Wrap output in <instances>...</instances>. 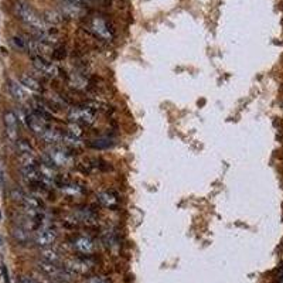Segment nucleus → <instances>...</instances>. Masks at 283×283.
<instances>
[{
  "instance_id": "1",
  "label": "nucleus",
  "mask_w": 283,
  "mask_h": 283,
  "mask_svg": "<svg viewBox=\"0 0 283 283\" xmlns=\"http://www.w3.org/2000/svg\"><path fill=\"white\" fill-rule=\"evenodd\" d=\"M14 14L17 16L18 20H21L24 24L31 27L34 30V33H41L50 30V26L44 21V18L41 17L33 7H30L27 3L17 1L14 4Z\"/></svg>"
},
{
  "instance_id": "2",
  "label": "nucleus",
  "mask_w": 283,
  "mask_h": 283,
  "mask_svg": "<svg viewBox=\"0 0 283 283\" xmlns=\"http://www.w3.org/2000/svg\"><path fill=\"white\" fill-rule=\"evenodd\" d=\"M43 163H47L55 168H67L74 164V156L70 149L64 146H50L43 154Z\"/></svg>"
},
{
  "instance_id": "3",
  "label": "nucleus",
  "mask_w": 283,
  "mask_h": 283,
  "mask_svg": "<svg viewBox=\"0 0 283 283\" xmlns=\"http://www.w3.org/2000/svg\"><path fill=\"white\" fill-rule=\"evenodd\" d=\"M85 30L95 35L102 41H112L114 40V30L109 26V23L101 16H88L84 23Z\"/></svg>"
},
{
  "instance_id": "4",
  "label": "nucleus",
  "mask_w": 283,
  "mask_h": 283,
  "mask_svg": "<svg viewBox=\"0 0 283 283\" xmlns=\"http://www.w3.org/2000/svg\"><path fill=\"white\" fill-rule=\"evenodd\" d=\"M97 111L98 108L92 105L74 106L68 112V119H70V122H74V124L89 126L97 121Z\"/></svg>"
},
{
  "instance_id": "5",
  "label": "nucleus",
  "mask_w": 283,
  "mask_h": 283,
  "mask_svg": "<svg viewBox=\"0 0 283 283\" xmlns=\"http://www.w3.org/2000/svg\"><path fill=\"white\" fill-rule=\"evenodd\" d=\"M95 266V261L92 258L87 255V257L82 258H72V259H68L65 262L64 268L70 272L72 276L74 275H85L91 272Z\"/></svg>"
},
{
  "instance_id": "6",
  "label": "nucleus",
  "mask_w": 283,
  "mask_h": 283,
  "mask_svg": "<svg viewBox=\"0 0 283 283\" xmlns=\"http://www.w3.org/2000/svg\"><path fill=\"white\" fill-rule=\"evenodd\" d=\"M24 119H26L28 129L33 133H35L37 136H40V138L50 128V121H47L45 118L40 116L38 114H35L33 111H28L26 115H24Z\"/></svg>"
},
{
  "instance_id": "7",
  "label": "nucleus",
  "mask_w": 283,
  "mask_h": 283,
  "mask_svg": "<svg viewBox=\"0 0 283 283\" xmlns=\"http://www.w3.org/2000/svg\"><path fill=\"white\" fill-rule=\"evenodd\" d=\"M31 61H33V67L38 71L40 74H43L47 78H55L60 74V68L54 64V62L48 61L47 58L41 57V55H31Z\"/></svg>"
},
{
  "instance_id": "8",
  "label": "nucleus",
  "mask_w": 283,
  "mask_h": 283,
  "mask_svg": "<svg viewBox=\"0 0 283 283\" xmlns=\"http://www.w3.org/2000/svg\"><path fill=\"white\" fill-rule=\"evenodd\" d=\"M57 237H58V232H57V230H55L54 227H51V225L45 224V225L40 227L38 230L35 231L34 241L38 247L48 248V247H51L54 242H55Z\"/></svg>"
},
{
  "instance_id": "9",
  "label": "nucleus",
  "mask_w": 283,
  "mask_h": 283,
  "mask_svg": "<svg viewBox=\"0 0 283 283\" xmlns=\"http://www.w3.org/2000/svg\"><path fill=\"white\" fill-rule=\"evenodd\" d=\"M40 265V269L47 274L50 278H53L55 281H60V282H68L71 278H72V275L64 268V266H58L57 264H50V262H40L38 264Z\"/></svg>"
},
{
  "instance_id": "10",
  "label": "nucleus",
  "mask_w": 283,
  "mask_h": 283,
  "mask_svg": "<svg viewBox=\"0 0 283 283\" xmlns=\"http://www.w3.org/2000/svg\"><path fill=\"white\" fill-rule=\"evenodd\" d=\"M3 122H4V131L9 138L10 142H17L18 139V118L16 112L7 111L3 116Z\"/></svg>"
},
{
  "instance_id": "11",
  "label": "nucleus",
  "mask_w": 283,
  "mask_h": 283,
  "mask_svg": "<svg viewBox=\"0 0 283 283\" xmlns=\"http://www.w3.org/2000/svg\"><path fill=\"white\" fill-rule=\"evenodd\" d=\"M72 247L84 255H91L95 251V242L88 235H78L72 239Z\"/></svg>"
},
{
  "instance_id": "12",
  "label": "nucleus",
  "mask_w": 283,
  "mask_h": 283,
  "mask_svg": "<svg viewBox=\"0 0 283 283\" xmlns=\"http://www.w3.org/2000/svg\"><path fill=\"white\" fill-rule=\"evenodd\" d=\"M98 203L106 208H116L119 204V195L114 190H105L98 194Z\"/></svg>"
},
{
  "instance_id": "13",
  "label": "nucleus",
  "mask_w": 283,
  "mask_h": 283,
  "mask_svg": "<svg viewBox=\"0 0 283 283\" xmlns=\"http://www.w3.org/2000/svg\"><path fill=\"white\" fill-rule=\"evenodd\" d=\"M74 220H75V224H78V222H84V224H95L97 221V215H95V212L92 211V210H89V208H82V210H77V211L74 212Z\"/></svg>"
},
{
  "instance_id": "14",
  "label": "nucleus",
  "mask_w": 283,
  "mask_h": 283,
  "mask_svg": "<svg viewBox=\"0 0 283 283\" xmlns=\"http://www.w3.org/2000/svg\"><path fill=\"white\" fill-rule=\"evenodd\" d=\"M20 84H21L23 87H26L27 89L33 91V92H43L41 82L37 80V78H34L33 75H30V74H23V75L20 77Z\"/></svg>"
},
{
  "instance_id": "15",
  "label": "nucleus",
  "mask_w": 283,
  "mask_h": 283,
  "mask_svg": "<svg viewBox=\"0 0 283 283\" xmlns=\"http://www.w3.org/2000/svg\"><path fill=\"white\" fill-rule=\"evenodd\" d=\"M9 91L11 94V97L14 98L18 102H27L28 101V95H27L26 89L23 88V85H20L14 81H10L9 82Z\"/></svg>"
},
{
  "instance_id": "16",
  "label": "nucleus",
  "mask_w": 283,
  "mask_h": 283,
  "mask_svg": "<svg viewBox=\"0 0 283 283\" xmlns=\"http://www.w3.org/2000/svg\"><path fill=\"white\" fill-rule=\"evenodd\" d=\"M61 190L64 194L70 195V197H82L85 194V188L80 184H77V183H74V181H71V180H68L61 187Z\"/></svg>"
},
{
  "instance_id": "17",
  "label": "nucleus",
  "mask_w": 283,
  "mask_h": 283,
  "mask_svg": "<svg viewBox=\"0 0 283 283\" xmlns=\"http://www.w3.org/2000/svg\"><path fill=\"white\" fill-rule=\"evenodd\" d=\"M18 161L21 168H30V167H38L40 161L37 160L34 153H18Z\"/></svg>"
},
{
  "instance_id": "18",
  "label": "nucleus",
  "mask_w": 283,
  "mask_h": 283,
  "mask_svg": "<svg viewBox=\"0 0 283 283\" xmlns=\"http://www.w3.org/2000/svg\"><path fill=\"white\" fill-rule=\"evenodd\" d=\"M41 258H43V261L45 262H50V264H60L61 262V254L57 251V249H54V248H43V251H41Z\"/></svg>"
},
{
  "instance_id": "19",
  "label": "nucleus",
  "mask_w": 283,
  "mask_h": 283,
  "mask_svg": "<svg viewBox=\"0 0 283 283\" xmlns=\"http://www.w3.org/2000/svg\"><path fill=\"white\" fill-rule=\"evenodd\" d=\"M70 84L72 88L80 89V91L87 89V87H88V81H87V78H85L82 74H80V72H72V74H71Z\"/></svg>"
},
{
  "instance_id": "20",
  "label": "nucleus",
  "mask_w": 283,
  "mask_h": 283,
  "mask_svg": "<svg viewBox=\"0 0 283 283\" xmlns=\"http://www.w3.org/2000/svg\"><path fill=\"white\" fill-rule=\"evenodd\" d=\"M13 237H14V239L17 241L18 244H27L30 241V231L18 224L13 228Z\"/></svg>"
},
{
  "instance_id": "21",
  "label": "nucleus",
  "mask_w": 283,
  "mask_h": 283,
  "mask_svg": "<svg viewBox=\"0 0 283 283\" xmlns=\"http://www.w3.org/2000/svg\"><path fill=\"white\" fill-rule=\"evenodd\" d=\"M114 144H115V142L112 139H108V138H99V139H95V141L89 143V146L94 147V149H109Z\"/></svg>"
},
{
  "instance_id": "22",
  "label": "nucleus",
  "mask_w": 283,
  "mask_h": 283,
  "mask_svg": "<svg viewBox=\"0 0 283 283\" xmlns=\"http://www.w3.org/2000/svg\"><path fill=\"white\" fill-rule=\"evenodd\" d=\"M65 132H68L70 135H72V136L78 138V139H81V136L84 135V131H82L81 125L74 124V122H70V124H68V126H67V131H65Z\"/></svg>"
},
{
  "instance_id": "23",
  "label": "nucleus",
  "mask_w": 283,
  "mask_h": 283,
  "mask_svg": "<svg viewBox=\"0 0 283 283\" xmlns=\"http://www.w3.org/2000/svg\"><path fill=\"white\" fill-rule=\"evenodd\" d=\"M16 143H17L18 153H34V149L31 147V144L24 139H20V141L17 139Z\"/></svg>"
},
{
  "instance_id": "24",
  "label": "nucleus",
  "mask_w": 283,
  "mask_h": 283,
  "mask_svg": "<svg viewBox=\"0 0 283 283\" xmlns=\"http://www.w3.org/2000/svg\"><path fill=\"white\" fill-rule=\"evenodd\" d=\"M85 283H111V281L106 276H91L85 281Z\"/></svg>"
},
{
  "instance_id": "25",
  "label": "nucleus",
  "mask_w": 283,
  "mask_h": 283,
  "mask_svg": "<svg viewBox=\"0 0 283 283\" xmlns=\"http://www.w3.org/2000/svg\"><path fill=\"white\" fill-rule=\"evenodd\" d=\"M20 283H43V282L35 281V279L30 278V276H23V278H21V281H20Z\"/></svg>"
},
{
  "instance_id": "26",
  "label": "nucleus",
  "mask_w": 283,
  "mask_h": 283,
  "mask_svg": "<svg viewBox=\"0 0 283 283\" xmlns=\"http://www.w3.org/2000/svg\"><path fill=\"white\" fill-rule=\"evenodd\" d=\"M3 276H4V281H6V283H9V272H7V268L3 265Z\"/></svg>"
},
{
  "instance_id": "27",
  "label": "nucleus",
  "mask_w": 283,
  "mask_h": 283,
  "mask_svg": "<svg viewBox=\"0 0 283 283\" xmlns=\"http://www.w3.org/2000/svg\"><path fill=\"white\" fill-rule=\"evenodd\" d=\"M0 218H1V214H0Z\"/></svg>"
}]
</instances>
